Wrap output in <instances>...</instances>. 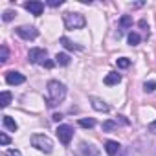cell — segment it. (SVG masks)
<instances>
[{
	"instance_id": "15",
	"label": "cell",
	"mask_w": 156,
	"mask_h": 156,
	"mask_svg": "<svg viewBox=\"0 0 156 156\" xmlns=\"http://www.w3.org/2000/svg\"><path fill=\"white\" fill-rule=\"evenodd\" d=\"M61 44H62L66 50H77V51L81 50V46H79V44H75V42H73V41H70L68 37H61Z\"/></svg>"
},
{
	"instance_id": "24",
	"label": "cell",
	"mask_w": 156,
	"mask_h": 156,
	"mask_svg": "<svg viewBox=\"0 0 156 156\" xmlns=\"http://www.w3.org/2000/svg\"><path fill=\"white\" fill-rule=\"evenodd\" d=\"M116 62H118V68H129L130 66V59H127V57H119Z\"/></svg>"
},
{
	"instance_id": "3",
	"label": "cell",
	"mask_w": 156,
	"mask_h": 156,
	"mask_svg": "<svg viewBox=\"0 0 156 156\" xmlns=\"http://www.w3.org/2000/svg\"><path fill=\"white\" fill-rule=\"evenodd\" d=\"M62 20H64L66 30H81V28L87 26V19H85V15H81V13L66 11V13L62 15Z\"/></svg>"
},
{
	"instance_id": "8",
	"label": "cell",
	"mask_w": 156,
	"mask_h": 156,
	"mask_svg": "<svg viewBox=\"0 0 156 156\" xmlns=\"http://www.w3.org/2000/svg\"><path fill=\"white\" fill-rule=\"evenodd\" d=\"M26 81V77L20 73V72H15V70H11V72H6V83L8 85H11V87H17V85H22Z\"/></svg>"
},
{
	"instance_id": "17",
	"label": "cell",
	"mask_w": 156,
	"mask_h": 156,
	"mask_svg": "<svg viewBox=\"0 0 156 156\" xmlns=\"http://www.w3.org/2000/svg\"><path fill=\"white\" fill-rule=\"evenodd\" d=\"M79 127H83V129H94L96 127V119L94 118H83V119H79Z\"/></svg>"
},
{
	"instance_id": "32",
	"label": "cell",
	"mask_w": 156,
	"mask_h": 156,
	"mask_svg": "<svg viewBox=\"0 0 156 156\" xmlns=\"http://www.w3.org/2000/svg\"><path fill=\"white\" fill-rule=\"evenodd\" d=\"M149 129H151V130H156V121H154V123H152V125H151Z\"/></svg>"
},
{
	"instance_id": "9",
	"label": "cell",
	"mask_w": 156,
	"mask_h": 156,
	"mask_svg": "<svg viewBox=\"0 0 156 156\" xmlns=\"http://www.w3.org/2000/svg\"><path fill=\"white\" fill-rule=\"evenodd\" d=\"M24 9H28L31 15L39 17V15H42V11H44V4L39 2V0H31V2H26V4H24Z\"/></svg>"
},
{
	"instance_id": "16",
	"label": "cell",
	"mask_w": 156,
	"mask_h": 156,
	"mask_svg": "<svg viewBox=\"0 0 156 156\" xmlns=\"http://www.w3.org/2000/svg\"><path fill=\"white\" fill-rule=\"evenodd\" d=\"M55 64H59V66H68V64H70V55H68V53H57V55H55Z\"/></svg>"
},
{
	"instance_id": "18",
	"label": "cell",
	"mask_w": 156,
	"mask_h": 156,
	"mask_svg": "<svg viewBox=\"0 0 156 156\" xmlns=\"http://www.w3.org/2000/svg\"><path fill=\"white\" fill-rule=\"evenodd\" d=\"M9 103H11V94H9L8 90H4V92H2V96H0V107L6 108Z\"/></svg>"
},
{
	"instance_id": "20",
	"label": "cell",
	"mask_w": 156,
	"mask_h": 156,
	"mask_svg": "<svg viewBox=\"0 0 156 156\" xmlns=\"http://www.w3.org/2000/svg\"><path fill=\"white\" fill-rule=\"evenodd\" d=\"M118 127H119V123L114 121V119H108V121L103 123V130H105V132H110V130H114V129H118Z\"/></svg>"
},
{
	"instance_id": "7",
	"label": "cell",
	"mask_w": 156,
	"mask_h": 156,
	"mask_svg": "<svg viewBox=\"0 0 156 156\" xmlns=\"http://www.w3.org/2000/svg\"><path fill=\"white\" fill-rule=\"evenodd\" d=\"M77 156H99V151L92 143L81 141L79 143V149H77Z\"/></svg>"
},
{
	"instance_id": "5",
	"label": "cell",
	"mask_w": 156,
	"mask_h": 156,
	"mask_svg": "<svg viewBox=\"0 0 156 156\" xmlns=\"http://www.w3.org/2000/svg\"><path fill=\"white\" fill-rule=\"evenodd\" d=\"M15 33L24 41H33L39 37V30L35 26H19V28H15Z\"/></svg>"
},
{
	"instance_id": "25",
	"label": "cell",
	"mask_w": 156,
	"mask_h": 156,
	"mask_svg": "<svg viewBox=\"0 0 156 156\" xmlns=\"http://www.w3.org/2000/svg\"><path fill=\"white\" fill-rule=\"evenodd\" d=\"M0 143H2V145H9L11 143V140H9V136L6 132H0Z\"/></svg>"
},
{
	"instance_id": "1",
	"label": "cell",
	"mask_w": 156,
	"mask_h": 156,
	"mask_svg": "<svg viewBox=\"0 0 156 156\" xmlns=\"http://www.w3.org/2000/svg\"><path fill=\"white\" fill-rule=\"evenodd\" d=\"M66 98V87L61 81H48V107H57Z\"/></svg>"
},
{
	"instance_id": "29",
	"label": "cell",
	"mask_w": 156,
	"mask_h": 156,
	"mask_svg": "<svg viewBox=\"0 0 156 156\" xmlns=\"http://www.w3.org/2000/svg\"><path fill=\"white\" fill-rule=\"evenodd\" d=\"M51 119H53V121H61V119H62V114H53Z\"/></svg>"
},
{
	"instance_id": "31",
	"label": "cell",
	"mask_w": 156,
	"mask_h": 156,
	"mask_svg": "<svg viewBox=\"0 0 156 156\" xmlns=\"http://www.w3.org/2000/svg\"><path fill=\"white\" fill-rule=\"evenodd\" d=\"M143 6V2H136V4H132V8H141Z\"/></svg>"
},
{
	"instance_id": "11",
	"label": "cell",
	"mask_w": 156,
	"mask_h": 156,
	"mask_svg": "<svg viewBox=\"0 0 156 156\" xmlns=\"http://www.w3.org/2000/svg\"><path fill=\"white\" fill-rule=\"evenodd\" d=\"M105 151H107L108 156H118L119 151H121V145L114 140H108V141H105Z\"/></svg>"
},
{
	"instance_id": "6",
	"label": "cell",
	"mask_w": 156,
	"mask_h": 156,
	"mask_svg": "<svg viewBox=\"0 0 156 156\" xmlns=\"http://www.w3.org/2000/svg\"><path fill=\"white\" fill-rule=\"evenodd\" d=\"M55 134H57V138H59V141L62 145H68L72 141V138H73V129L70 125H59L57 130H55Z\"/></svg>"
},
{
	"instance_id": "4",
	"label": "cell",
	"mask_w": 156,
	"mask_h": 156,
	"mask_svg": "<svg viewBox=\"0 0 156 156\" xmlns=\"http://www.w3.org/2000/svg\"><path fill=\"white\" fill-rule=\"evenodd\" d=\"M31 145H33L37 151L44 152V154H50V152L53 151V141H51L50 136H46V134H33V136H31Z\"/></svg>"
},
{
	"instance_id": "13",
	"label": "cell",
	"mask_w": 156,
	"mask_h": 156,
	"mask_svg": "<svg viewBox=\"0 0 156 156\" xmlns=\"http://www.w3.org/2000/svg\"><path fill=\"white\" fill-rule=\"evenodd\" d=\"M130 26H132V19H130L129 15H123V17L119 19V22H118V28H119V30H118V37H119L125 30H129Z\"/></svg>"
},
{
	"instance_id": "26",
	"label": "cell",
	"mask_w": 156,
	"mask_h": 156,
	"mask_svg": "<svg viewBox=\"0 0 156 156\" xmlns=\"http://www.w3.org/2000/svg\"><path fill=\"white\" fill-rule=\"evenodd\" d=\"M50 8H59V6H62V0H48L46 2Z\"/></svg>"
},
{
	"instance_id": "27",
	"label": "cell",
	"mask_w": 156,
	"mask_h": 156,
	"mask_svg": "<svg viewBox=\"0 0 156 156\" xmlns=\"http://www.w3.org/2000/svg\"><path fill=\"white\" fill-rule=\"evenodd\" d=\"M6 156H22V154H20V151H17V149H9V151L6 152Z\"/></svg>"
},
{
	"instance_id": "30",
	"label": "cell",
	"mask_w": 156,
	"mask_h": 156,
	"mask_svg": "<svg viewBox=\"0 0 156 156\" xmlns=\"http://www.w3.org/2000/svg\"><path fill=\"white\" fill-rule=\"evenodd\" d=\"M138 24H140V28H143V30H149V26H147V22H145V20H140Z\"/></svg>"
},
{
	"instance_id": "12",
	"label": "cell",
	"mask_w": 156,
	"mask_h": 156,
	"mask_svg": "<svg viewBox=\"0 0 156 156\" xmlns=\"http://www.w3.org/2000/svg\"><path fill=\"white\" fill-rule=\"evenodd\" d=\"M121 81V75L118 73V72H110V73H107L105 75V79H103V83L107 85V87H114V85H118Z\"/></svg>"
},
{
	"instance_id": "10",
	"label": "cell",
	"mask_w": 156,
	"mask_h": 156,
	"mask_svg": "<svg viewBox=\"0 0 156 156\" xmlns=\"http://www.w3.org/2000/svg\"><path fill=\"white\" fill-rule=\"evenodd\" d=\"M90 103H92V108L98 110V112H108L110 110V107L107 105V101H103V99H99L96 96H90Z\"/></svg>"
},
{
	"instance_id": "28",
	"label": "cell",
	"mask_w": 156,
	"mask_h": 156,
	"mask_svg": "<svg viewBox=\"0 0 156 156\" xmlns=\"http://www.w3.org/2000/svg\"><path fill=\"white\" fill-rule=\"evenodd\" d=\"M119 125H129V119H125V116H118V119H116Z\"/></svg>"
},
{
	"instance_id": "2",
	"label": "cell",
	"mask_w": 156,
	"mask_h": 156,
	"mask_svg": "<svg viewBox=\"0 0 156 156\" xmlns=\"http://www.w3.org/2000/svg\"><path fill=\"white\" fill-rule=\"evenodd\" d=\"M28 59H30V62L41 64V66H46V68H53V64H55L53 61L48 59V51L42 50V48H31L28 51Z\"/></svg>"
},
{
	"instance_id": "14",
	"label": "cell",
	"mask_w": 156,
	"mask_h": 156,
	"mask_svg": "<svg viewBox=\"0 0 156 156\" xmlns=\"http://www.w3.org/2000/svg\"><path fill=\"white\" fill-rule=\"evenodd\" d=\"M2 123H4V127L8 129V130H11V132H15L17 129H19V125H17V121L11 118V116H4L2 118Z\"/></svg>"
},
{
	"instance_id": "22",
	"label": "cell",
	"mask_w": 156,
	"mask_h": 156,
	"mask_svg": "<svg viewBox=\"0 0 156 156\" xmlns=\"http://www.w3.org/2000/svg\"><path fill=\"white\" fill-rule=\"evenodd\" d=\"M8 57H9V51H8V46H0V62H6L8 61Z\"/></svg>"
},
{
	"instance_id": "21",
	"label": "cell",
	"mask_w": 156,
	"mask_h": 156,
	"mask_svg": "<svg viewBox=\"0 0 156 156\" xmlns=\"http://www.w3.org/2000/svg\"><path fill=\"white\" fill-rule=\"evenodd\" d=\"M143 90H145L147 94L154 92V90H156V81H145V83H143Z\"/></svg>"
},
{
	"instance_id": "23",
	"label": "cell",
	"mask_w": 156,
	"mask_h": 156,
	"mask_svg": "<svg viewBox=\"0 0 156 156\" xmlns=\"http://www.w3.org/2000/svg\"><path fill=\"white\" fill-rule=\"evenodd\" d=\"M15 17H17V13H15V11H11V9H8V11H4L2 20H4V22H9V20H13Z\"/></svg>"
},
{
	"instance_id": "19",
	"label": "cell",
	"mask_w": 156,
	"mask_h": 156,
	"mask_svg": "<svg viewBox=\"0 0 156 156\" xmlns=\"http://www.w3.org/2000/svg\"><path fill=\"white\" fill-rule=\"evenodd\" d=\"M127 41H129V44H130V46H136V44H140V42H141V37H140V33L130 31V33H129V37H127Z\"/></svg>"
}]
</instances>
